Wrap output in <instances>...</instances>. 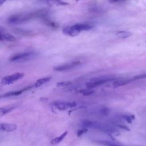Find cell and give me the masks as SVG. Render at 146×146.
Listing matches in <instances>:
<instances>
[{"mask_svg": "<svg viewBox=\"0 0 146 146\" xmlns=\"http://www.w3.org/2000/svg\"><path fill=\"white\" fill-rule=\"evenodd\" d=\"M2 38L3 40H5L11 41V42H14V41H15L16 40V38L13 35L8 33H5V34L3 33Z\"/></svg>", "mask_w": 146, "mask_h": 146, "instance_id": "18", "label": "cell"}, {"mask_svg": "<svg viewBox=\"0 0 146 146\" xmlns=\"http://www.w3.org/2000/svg\"><path fill=\"white\" fill-rule=\"evenodd\" d=\"M121 117L125 120L128 123H131L132 121L135 119V116L134 115H122Z\"/></svg>", "mask_w": 146, "mask_h": 146, "instance_id": "20", "label": "cell"}, {"mask_svg": "<svg viewBox=\"0 0 146 146\" xmlns=\"http://www.w3.org/2000/svg\"><path fill=\"white\" fill-rule=\"evenodd\" d=\"M123 1H124V0H109V2L111 3H115V2H119Z\"/></svg>", "mask_w": 146, "mask_h": 146, "instance_id": "28", "label": "cell"}, {"mask_svg": "<svg viewBox=\"0 0 146 146\" xmlns=\"http://www.w3.org/2000/svg\"><path fill=\"white\" fill-rule=\"evenodd\" d=\"M51 79V76H47V77H44V78H40L35 82V83L34 84V86L35 87H39L40 86H42V84H43L48 82V81H50Z\"/></svg>", "mask_w": 146, "mask_h": 146, "instance_id": "14", "label": "cell"}, {"mask_svg": "<svg viewBox=\"0 0 146 146\" xmlns=\"http://www.w3.org/2000/svg\"><path fill=\"white\" fill-rule=\"evenodd\" d=\"M146 78V74L136 75L133 78V79H143V78Z\"/></svg>", "mask_w": 146, "mask_h": 146, "instance_id": "25", "label": "cell"}, {"mask_svg": "<svg viewBox=\"0 0 146 146\" xmlns=\"http://www.w3.org/2000/svg\"><path fill=\"white\" fill-rule=\"evenodd\" d=\"M67 134V131L64 132L59 136H58V137H56L52 139L51 140V143L52 144H59V143H60L64 139V138L66 136Z\"/></svg>", "mask_w": 146, "mask_h": 146, "instance_id": "15", "label": "cell"}, {"mask_svg": "<svg viewBox=\"0 0 146 146\" xmlns=\"http://www.w3.org/2000/svg\"><path fill=\"white\" fill-rule=\"evenodd\" d=\"M48 14V10L45 9H41L26 14H15L11 16L8 19V22L13 24H20L26 22L31 19L36 18H44L47 17Z\"/></svg>", "mask_w": 146, "mask_h": 146, "instance_id": "1", "label": "cell"}, {"mask_svg": "<svg viewBox=\"0 0 146 146\" xmlns=\"http://www.w3.org/2000/svg\"><path fill=\"white\" fill-rule=\"evenodd\" d=\"M88 131V129L87 128H83L82 129H80L79 130H78V132H77V136L78 137L79 136H81L82 135H83L84 133H85L87 131Z\"/></svg>", "mask_w": 146, "mask_h": 146, "instance_id": "23", "label": "cell"}, {"mask_svg": "<svg viewBox=\"0 0 146 146\" xmlns=\"http://www.w3.org/2000/svg\"><path fill=\"white\" fill-rule=\"evenodd\" d=\"M2 34H3V33H2V31L0 30V40H1V41L3 40V38H2Z\"/></svg>", "mask_w": 146, "mask_h": 146, "instance_id": "29", "label": "cell"}, {"mask_svg": "<svg viewBox=\"0 0 146 146\" xmlns=\"http://www.w3.org/2000/svg\"><path fill=\"white\" fill-rule=\"evenodd\" d=\"M132 35V34L130 32L124 31H119L116 33V36L117 38L121 39H125Z\"/></svg>", "mask_w": 146, "mask_h": 146, "instance_id": "16", "label": "cell"}, {"mask_svg": "<svg viewBox=\"0 0 146 146\" xmlns=\"http://www.w3.org/2000/svg\"><path fill=\"white\" fill-rule=\"evenodd\" d=\"M145 42H146V40H145Z\"/></svg>", "mask_w": 146, "mask_h": 146, "instance_id": "31", "label": "cell"}, {"mask_svg": "<svg viewBox=\"0 0 146 146\" xmlns=\"http://www.w3.org/2000/svg\"><path fill=\"white\" fill-rule=\"evenodd\" d=\"M100 112L104 115H108V113L109 112V109L108 108H106V107L103 108H102Z\"/></svg>", "mask_w": 146, "mask_h": 146, "instance_id": "24", "label": "cell"}, {"mask_svg": "<svg viewBox=\"0 0 146 146\" xmlns=\"http://www.w3.org/2000/svg\"><path fill=\"white\" fill-rule=\"evenodd\" d=\"M84 96H89L94 93V91L91 90H83L80 91Z\"/></svg>", "mask_w": 146, "mask_h": 146, "instance_id": "21", "label": "cell"}, {"mask_svg": "<svg viewBox=\"0 0 146 146\" xmlns=\"http://www.w3.org/2000/svg\"><path fill=\"white\" fill-rule=\"evenodd\" d=\"M36 56V54L33 52H19L17 54L13 55L10 58V61L11 62H22L29 60Z\"/></svg>", "mask_w": 146, "mask_h": 146, "instance_id": "3", "label": "cell"}, {"mask_svg": "<svg viewBox=\"0 0 146 146\" xmlns=\"http://www.w3.org/2000/svg\"><path fill=\"white\" fill-rule=\"evenodd\" d=\"M46 3L49 6H66L69 5L62 0H47Z\"/></svg>", "mask_w": 146, "mask_h": 146, "instance_id": "13", "label": "cell"}, {"mask_svg": "<svg viewBox=\"0 0 146 146\" xmlns=\"http://www.w3.org/2000/svg\"><path fill=\"white\" fill-rule=\"evenodd\" d=\"M132 80H133L132 79H129L116 80L113 83L112 86L114 88H117V87L126 85V84L129 83L130 82H131Z\"/></svg>", "mask_w": 146, "mask_h": 146, "instance_id": "11", "label": "cell"}, {"mask_svg": "<svg viewBox=\"0 0 146 146\" xmlns=\"http://www.w3.org/2000/svg\"><path fill=\"white\" fill-rule=\"evenodd\" d=\"M71 82H60L56 83V85L58 87H64L68 85L71 84Z\"/></svg>", "mask_w": 146, "mask_h": 146, "instance_id": "22", "label": "cell"}, {"mask_svg": "<svg viewBox=\"0 0 146 146\" xmlns=\"http://www.w3.org/2000/svg\"><path fill=\"white\" fill-rule=\"evenodd\" d=\"M84 128H92L98 129L108 135H117L119 134V131L112 125L104 123H100L90 120H84L82 123Z\"/></svg>", "mask_w": 146, "mask_h": 146, "instance_id": "2", "label": "cell"}, {"mask_svg": "<svg viewBox=\"0 0 146 146\" xmlns=\"http://www.w3.org/2000/svg\"><path fill=\"white\" fill-rule=\"evenodd\" d=\"M75 30L78 33L82 31H88L93 28V26L89 23H76L73 25Z\"/></svg>", "mask_w": 146, "mask_h": 146, "instance_id": "9", "label": "cell"}, {"mask_svg": "<svg viewBox=\"0 0 146 146\" xmlns=\"http://www.w3.org/2000/svg\"><path fill=\"white\" fill-rule=\"evenodd\" d=\"M33 86H34V85L33 86H28V87H27L25 88H23V89H21V90H19L12 91L6 92V93H5L4 94H2V95H0V100L3 99V98H5L11 97V96H18V95L21 94L22 93H23V92L31 88Z\"/></svg>", "mask_w": 146, "mask_h": 146, "instance_id": "8", "label": "cell"}, {"mask_svg": "<svg viewBox=\"0 0 146 146\" xmlns=\"http://www.w3.org/2000/svg\"><path fill=\"white\" fill-rule=\"evenodd\" d=\"M53 105L58 110L60 111H64L67 109L76 107L77 104L75 102L55 101L53 103Z\"/></svg>", "mask_w": 146, "mask_h": 146, "instance_id": "5", "label": "cell"}, {"mask_svg": "<svg viewBox=\"0 0 146 146\" xmlns=\"http://www.w3.org/2000/svg\"><path fill=\"white\" fill-rule=\"evenodd\" d=\"M43 20L44 23L46 25H47L48 26H49V27H50L52 29H56L58 27V25L56 23H55L54 22H52V21L50 20L47 17H45V18H43Z\"/></svg>", "mask_w": 146, "mask_h": 146, "instance_id": "17", "label": "cell"}, {"mask_svg": "<svg viewBox=\"0 0 146 146\" xmlns=\"http://www.w3.org/2000/svg\"><path fill=\"white\" fill-rule=\"evenodd\" d=\"M117 126H118L121 129H125V130H127V131H129V129L125 125H117Z\"/></svg>", "mask_w": 146, "mask_h": 146, "instance_id": "26", "label": "cell"}, {"mask_svg": "<svg viewBox=\"0 0 146 146\" xmlns=\"http://www.w3.org/2000/svg\"><path fill=\"white\" fill-rule=\"evenodd\" d=\"M80 64H81V62L79 60L72 61L71 62H69L64 64L56 66L54 68V70L56 71H68L79 66V65H80Z\"/></svg>", "mask_w": 146, "mask_h": 146, "instance_id": "6", "label": "cell"}, {"mask_svg": "<svg viewBox=\"0 0 146 146\" xmlns=\"http://www.w3.org/2000/svg\"><path fill=\"white\" fill-rule=\"evenodd\" d=\"M7 0H0V6L3 3H5Z\"/></svg>", "mask_w": 146, "mask_h": 146, "instance_id": "30", "label": "cell"}, {"mask_svg": "<svg viewBox=\"0 0 146 146\" xmlns=\"http://www.w3.org/2000/svg\"><path fill=\"white\" fill-rule=\"evenodd\" d=\"M14 31L19 34H21L23 35H30L31 34V31L24 30V29H16L14 30Z\"/></svg>", "mask_w": 146, "mask_h": 146, "instance_id": "19", "label": "cell"}, {"mask_svg": "<svg viewBox=\"0 0 146 146\" xmlns=\"http://www.w3.org/2000/svg\"><path fill=\"white\" fill-rule=\"evenodd\" d=\"M106 144L107 145V146H119L116 144H113V143H106Z\"/></svg>", "mask_w": 146, "mask_h": 146, "instance_id": "27", "label": "cell"}, {"mask_svg": "<svg viewBox=\"0 0 146 146\" xmlns=\"http://www.w3.org/2000/svg\"><path fill=\"white\" fill-rule=\"evenodd\" d=\"M115 78H103V79H99L97 80H95L92 82H87L86 83V87L88 88H95L96 87L99 86L102 84L108 83L110 82H111L113 80H115Z\"/></svg>", "mask_w": 146, "mask_h": 146, "instance_id": "7", "label": "cell"}, {"mask_svg": "<svg viewBox=\"0 0 146 146\" xmlns=\"http://www.w3.org/2000/svg\"><path fill=\"white\" fill-rule=\"evenodd\" d=\"M17 128V125L14 123H0V130L12 132L15 131Z\"/></svg>", "mask_w": 146, "mask_h": 146, "instance_id": "10", "label": "cell"}, {"mask_svg": "<svg viewBox=\"0 0 146 146\" xmlns=\"http://www.w3.org/2000/svg\"><path fill=\"white\" fill-rule=\"evenodd\" d=\"M23 76L24 74L21 72H17L3 78L1 80V83L3 85H9L21 79L23 77Z\"/></svg>", "mask_w": 146, "mask_h": 146, "instance_id": "4", "label": "cell"}, {"mask_svg": "<svg viewBox=\"0 0 146 146\" xmlns=\"http://www.w3.org/2000/svg\"><path fill=\"white\" fill-rule=\"evenodd\" d=\"M15 108H17V106H9L1 107L0 108V117L10 112L11 111L14 110Z\"/></svg>", "mask_w": 146, "mask_h": 146, "instance_id": "12", "label": "cell"}]
</instances>
